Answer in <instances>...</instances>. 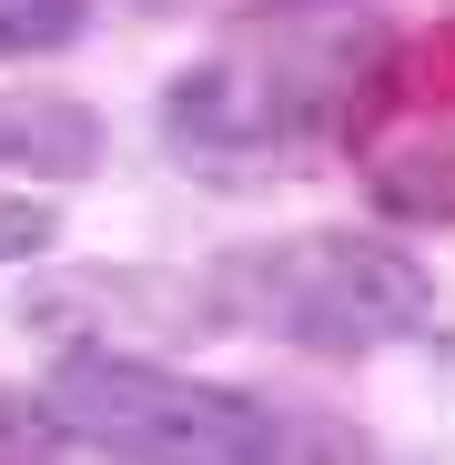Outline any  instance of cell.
Returning <instances> with one entry per match:
<instances>
[{"label": "cell", "mask_w": 455, "mask_h": 465, "mask_svg": "<svg viewBox=\"0 0 455 465\" xmlns=\"http://www.w3.org/2000/svg\"><path fill=\"white\" fill-rule=\"evenodd\" d=\"M385 71H395V41L344 21L223 41L163 82V152L173 163H273L324 132H354L364 102L385 92Z\"/></svg>", "instance_id": "cell-1"}, {"label": "cell", "mask_w": 455, "mask_h": 465, "mask_svg": "<svg viewBox=\"0 0 455 465\" xmlns=\"http://www.w3.org/2000/svg\"><path fill=\"white\" fill-rule=\"evenodd\" d=\"M213 314L273 334L293 354H324V364H364V354H395V344H435V283L405 243L385 232H354V223H303V232H263V243L213 253Z\"/></svg>", "instance_id": "cell-2"}, {"label": "cell", "mask_w": 455, "mask_h": 465, "mask_svg": "<svg viewBox=\"0 0 455 465\" xmlns=\"http://www.w3.org/2000/svg\"><path fill=\"white\" fill-rule=\"evenodd\" d=\"M41 405L82 445V465H293L263 395L163 354H61L41 374Z\"/></svg>", "instance_id": "cell-3"}, {"label": "cell", "mask_w": 455, "mask_h": 465, "mask_svg": "<svg viewBox=\"0 0 455 465\" xmlns=\"http://www.w3.org/2000/svg\"><path fill=\"white\" fill-rule=\"evenodd\" d=\"M364 193L395 223H455V102L374 132L364 142Z\"/></svg>", "instance_id": "cell-4"}, {"label": "cell", "mask_w": 455, "mask_h": 465, "mask_svg": "<svg viewBox=\"0 0 455 465\" xmlns=\"http://www.w3.org/2000/svg\"><path fill=\"white\" fill-rule=\"evenodd\" d=\"M102 112L71 102V92H0V173H31V183H92L102 173Z\"/></svg>", "instance_id": "cell-5"}, {"label": "cell", "mask_w": 455, "mask_h": 465, "mask_svg": "<svg viewBox=\"0 0 455 465\" xmlns=\"http://www.w3.org/2000/svg\"><path fill=\"white\" fill-rule=\"evenodd\" d=\"M92 31V0H0V61H41Z\"/></svg>", "instance_id": "cell-6"}, {"label": "cell", "mask_w": 455, "mask_h": 465, "mask_svg": "<svg viewBox=\"0 0 455 465\" xmlns=\"http://www.w3.org/2000/svg\"><path fill=\"white\" fill-rule=\"evenodd\" d=\"M0 465H82V445L51 425L41 395H0Z\"/></svg>", "instance_id": "cell-7"}, {"label": "cell", "mask_w": 455, "mask_h": 465, "mask_svg": "<svg viewBox=\"0 0 455 465\" xmlns=\"http://www.w3.org/2000/svg\"><path fill=\"white\" fill-rule=\"evenodd\" d=\"M61 243V213L51 203H0V273H11V263H41Z\"/></svg>", "instance_id": "cell-8"}, {"label": "cell", "mask_w": 455, "mask_h": 465, "mask_svg": "<svg viewBox=\"0 0 455 465\" xmlns=\"http://www.w3.org/2000/svg\"><path fill=\"white\" fill-rule=\"evenodd\" d=\"M273 11H334V0H273Z\"/></svg>", "instance_id": "cell-9"}]
</instances>
